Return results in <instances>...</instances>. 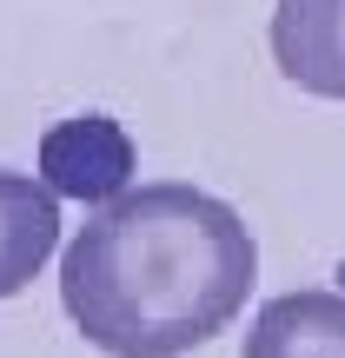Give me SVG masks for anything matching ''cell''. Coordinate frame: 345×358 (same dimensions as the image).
Here are the masks:
<instances>
[{"label": "cell", "instance_id": "obj_1", "mask_svg": "<svg viewBox=\"0 0 345 358\" xmlns=\"http://www.w3.org/2000/svg\"><path fill=\"white\" fill-rule=\"evenodd\" d=\"M259 279V239L219 192L186 179H146L93 219L60 252V306L93 352L173 358L219 338L246 312Z\"/></svg>", "mask_w": 345, "mask_h": 358}, {"label": "cell", "instance_id": "obj_2", "mask_svg": "<svg viewBox=\"0 0 345 358\" xmlns=\"http://www.w3.org/2000/svg\"><path fill=\"white\" fill-rule=\"evenodd\" d=\"M133 166H140V153H133L127 127L113 113H73L40 133V179L60 199L106 206L133 186Z\"/></svg>", "mask_w": 345, "mask_h": 358}, {"label": "cell", "instance_id": "obj_3", "mask_svg": "<svg viewBox=\"0 0 345 358\" xmlns=\"http://www.w3.org/2000/svg\"><path fill=\"white\" fill-rule=\"evenodd\" d=\"M272 60L312 100H345V0H279Z\"/></svg>", "mask_w": 345, "mask_h": 358}, {"label": "cell", "instance_id": "obj_4", "mask_svg": "<svg viewBox=\"0 0 345 358\" xmlns=\"http://www.w3.org/2000/svg\"><path fill=\"white\" fill-rule=\"evenodd\" d=\"M239 358H345V292L306 285V292L266 299L246 325Z\"/></svg>", "mask_w": 345, "mask_h": 358}, {"label": "cell", "instance_id": "obj_5", "mask_svg": "<svg viewBox=\"0 0 345 358\" xmlns=\"http://www.w3.org/2000/svg\"><path fill=\"white\" fill-rule=\"evenodd\" d=\"M53 252H60V192L40 173L0 166V299L27 292Z\"/></svg>", "mask_w": 345, "mask_h": 358}, {"label": "cell", "instance_id": "obj_6", "mask_svg": "<svg viewBox=\"0 0 345 358\" xmlns=\"http://www.w3.org/2000/svg\"><path fill=\"white\" fill-rule=\"evenodd\" d=\"M332 279H339V292H345V259H339V266H332Z\"/></svg>", "mask_w": 345, "mask_h": 358}]
</instances>
